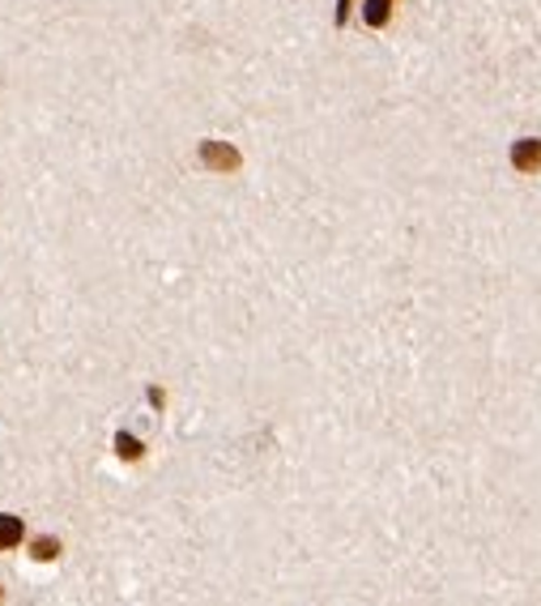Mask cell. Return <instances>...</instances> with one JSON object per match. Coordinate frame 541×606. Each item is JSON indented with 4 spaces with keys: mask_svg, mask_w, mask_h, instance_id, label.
Instances as JSON below:
<instances>
[{
    "mask_svg": "<svg viewBox=\"0 0 541 606\" xmlns=\"http://www.w3.org/2000/svg\"><path fill=\"white\" fill-rule=\"evenodd\" d=\"M349 9H354V0H337V13H333V22H337V26H346L349 22Z\"/></svg>",
    "mask_w": 541,
    "mask_h": 606,
    "instance_id": "52a82bcc",
    "label": "cell"
},
{
    "mask_svg": "<svg viewBox=\"0 0 541 606\" xmlns=\"http://www.w3.org/2000/svg\"><path fill=\"white\" fill-rule=\"evenodd\" d=\"M56 556H60V542H51V538L35 542V560H56Z\"/></svg>",
    "mask_w": 541,
    "mask_h": 606,
    "instance_id": "8992f818",
    "label": "cell"
},
{
    "mask_svg": "<svg viewBox=\"0 0 541 606\" xmlns=\"http://www.w3.org/2000/svg\"><path fill=\"white\" fill-rule=\"evenodd\" d=\"M392 9H396V0H362V22L371 31H384L392 22Z\"/></svg>",
    "mask_w": 541,
    "mask_h": 606,
    "instance_id": "3957f363",
    "label": "cell"
},
{
    "mask_svg": "<svg viewBox=\"0 0 541 606\" xmlns=\"http://www.w3.org/2000/svg\"><path fill=\"white\" fill-rule=\"evenodd\" d=\"M22 534H26L22 517H13V513H0V551H13V547L22 542Z\"/></svg>",
    "mask_w": 541,
    "mask_h": 606,
    "instance_id": "277c9868",
    "label": "cell"
},
{
    "mask_svg": "<svg viewBox=\"0 0 541 606\" xmlns=\"http://www.w3.org/2000/svg\"><path fill=\"white\" fill-rule=\"evenodd\" d=\"M200 167H209V171H218V175H227V171H239V162H243V155L234 150L231 141H200Z\"/></svg>",
    "mask_w": 541,
    "mask_h": 606,
    "instance_id": "6da1fadb",
    "label": "cell"
},
{
    "mask_svg": "<svg viewBox=\"0 0 541 606\" xmlns=\"http://www.w3.org/2000/svg\"><path fill=\"white\" fill-rule=\"evenodd\" d=\"M116 453H119V457H128V461H137V457L146 453V445H141L137 436H124V432H119V436H116Z\"/></svg>",
    "mask_w": 541,
    "mask_h": 606,
    "instance_id": "5b68a950",
    "label": "cell"
},
{
    "mask_svg": "<svg viewBox=\"0 0 541 606\" xmlns=\"http://www.w3.org/2000/svg\"><path fill=\"white\" fill-rule=\"evenodd\" d=\"M511 167H516L520 175L541 171V137H520V141L511 146Z\"/></svg>",
    "mask_w": 541,
    "mask_h": 606,
    "instance_id": "7a4b0ae2",
    "label": "cell"
}]
</instances>
